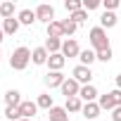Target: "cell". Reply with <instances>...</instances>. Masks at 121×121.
<instances>
[{
  "label": "cell",
  "mask_w": 121,
  "mask_h": 121,
  "mask_svg": "<svg viewBox=\"0 0 121 121\" xmlns=\"http://www.w3.org/2000/svg\"><path fill=\"white\" fill-rule=\"evenodd\" d=\"M3 36H5V31H3V26H0V43H3Z\"/></svg>",
  "instance_id": "35"
},
{
  "label": "cell",
  "mask_w": 121,
  "mask_h": 121,
  "mask_svg": "<svg viewBox=\"0 0 121 121\" xmlns=\"http://www.w3.org/2000/svg\"><path fill=\"white\" fill-rule=\"evenodd\" d=\"M102 3H100V0H83V10L86 12H90V10H97Z\"/></svg>",
  "instance_id": "30"
},
{
  "label": "cell",
  "mask_w": 121,
  "mask_h": 121,
  "mask_svg": "<svg viewBox=\"0 0 121 121\" xmlns=\"http://www.w3.org/2000/svg\"><path fill=\"white\" fill-rule=\"evenodd\" d=\"M19 26H22V24H19L17 17H12V19H3V31L10 33V36H14V33L19 31Z\"/></svg>",
  "instance_id": "17"
},
{
  "label": "cell",
  "mask_w": 121,
  "mask_h": 121,
  "mask_svg": "<svg viewBox=\"0 0 121 121\" xmlns=\"http://www.w3.org/2000/svg\"><path fill=\"white\" fill-rule=\"evenodd\" d=\"M62 36H64L62 22H50L48 24V38H62Z\"/></svg>",
  "instance_id": "19"
},
{
  "label": "cell",
  "mask_w": 121,
  "mask_h": 121,
  "mask_svg": "<svg viewBox=\"0 0 121 121\" xmlns=\"http://www.w3.org/2000/svg\"><path fill=\"white\" fill-rule=\"evenodd\" d=\"M48 114H50V121H69V112L64 107H52Z\"/></svg>",
  "instance_id": "16"
},
{
  "label": "cell",
  "mask_w": 121,
  "mask_h": 121,
  "mask_svg": "<svg viewBox=\"0 0 121 121\" xmlns=\"http://www.w3.org/2000/svg\"><path fill=\"white\" fill-rule=\"evenodd\" d=\"M64 81H67V76H64L62 71H48V74L43 76V83H45L48 88H62Z\"/></svg>",
  "instance_id": "3"
},
{
  "label": "cell",
  "mask_w": 121,
  "mask_h": 121,
  "mask_svg": "<svg viewBox=\"0 0 121 121\" xmlns=\"http://www.w3.org/2000/svg\"><path fill=\"white\" fill-rule=\"evenodd\" d=\"M64 10H67L69 14H74V12L83 10V0H64Z\"/></svg>",
  "instance_id": "25"
},
{
  "label": "cell",
  "mask_w": 121,
  "mask_h": 121,
  "mask_svg": "<svg viewBox=\"0 0 121 121\" xmlns=\"http://www.w3.org/2000/svg\"><path fill=\"white\" fill-rule=\"evenodd\" d=\"M64 64H67V57H64L62 52H55V55H50V59H48L50 71H62V69H64Z\"/></svg>",
  "instance_id": "10"
},
{
  "label": "cell",
  "mask_w": 121,
  "mask_h": 121,
  "mask_svg": "<svg viewBox=\"0 0 121 121\" xmlns=\"http://www.w3.org/2000/svg\"><path fill=\"white\" fill-rule=\"evenodd\" d=\"M29 62H31V50L22 45V48H17V50L12 52V57H10V69L24 71V69L29 67Z\"/></svg>",
  "instance_id": "1"
},
{
  "label": "cell",
  "mask_w": 121,
  "mask_h": 121,
  "mask_svg": "<svg viewBox=\"0 0 121 121\" xmlns=\"http://www.w3.org/2000/svg\"><path fill=\"white\" fill-rule=\"evenodd\" d=\"M97 104H100V109H114V107H116V104H114V97H112L109 93L100 95V97H97Z\"/></svg>",
  "instance_id": "24"
},
{
  "label": "cell",
  "mask_w": 121,
  "mask_h": 121,
  "mask_svg": "<svg viewBox=\"0 0 121 121\" xmlns=\"http://www.w3.org/2000/svg\"><path fill=\"white\" fill-rule=\"evenodd\" d=\"M88 40H90V45H93V50H95V52L112 48V45H109V38H107V31H104L102 26H95V29H90V33H88Z\"/></svg>",
  "instance_id": "2"
},
{
  "label": "cell",
  "mask_w": 121,
  "mask_h": 121,
  "mask_svg": "<svg viewBox=\"0 0 121 121\" xmlns=\"http://www.w3.org/2000/svg\"><path fill=\"white\" fill-rule=\"evenodd\" d=\"M62 95H67V97H78V93H81V83L71 76V78H67L64 83H62Z\"/></svg>",
  "instance_id": "4"
},
{
  "label": "cell",
  "mask_w": 121,
  "mask_h": 121,
  "mask_svg": "<svg viewBox=\"0 0 121 121\" xmlns=\"http://www.w3.org/2000/svg\"><path fill=\"white\" fill-rule=\"evenodd\" d=\"M5 119H10V121H22L19 107H5Z\"/></svg>",
  "instance_id": "26"
},
{
  "label": "cell",
  "mask_w": 121,
  "mask_h": 121,
  "mask_svg": "<svg viewBox=\"0 0 121 121\" xmlns=\"http://www.w3.org/2000/svg\"><path fill=\"white\" fill-rule=\"evenodd\" d=\"M36 19L38 22H45V24H50V22H55V7L52 5H38L36 7Z\"/></svg>",
  "instance_id": "5"
},
{
  "label": "cell",
  "mask_w": 121,
  "mask_h": 121,
  "mask_svg": "<svg viewBox=\"0 0 121 121\" xmlns=\"http://www.w3.org/2000/svg\"><path fill=\"white\" fill-rule=\"evenodd\" d=\"M78 59H81V64H83V67H90L95 59H97V52H95V50H81Z\"/></svg>",
  "instance_id": "21"
},
{
  "label": "cell",
  "mask_w": 121,
  "mask_h": 121,
  "mask_svg": "<svg viewBox=\"0 0 121 121\" xmlns=\"http://www.w3.org/2000/svg\"><path fill=\"white\" fill-rule=\"evenodd\" d=\"M22 102H24V100H22V93H19V90L12 88V90L5 93V107H19Z\"/></svg>",
  "instance_id": "13"
},
{
  "label": "cell",
  "mask_w": 121,
  "mask_h": 121,
  "mask_svg": "<svg viewBox=\"0 0 121 121\" xmlns=\"http://www.w3.org/2000/svg\"><path fill=\"white\" fill-rule=\"evenodd\" d=\"M48 59H50V52L45 50V45L31 50V62H33V64H38V67H40V64H48Z\"/></svg>",
  "instance_id": "9"
},
{
  "label": "cell",
  "mask_w": 121,
  "mask_h": 121,
  "mask_svg": "<svg viewBox=\"0 0 121 121\" xmlns=\"http://www.w3.org/2000/svg\"><path fill=\"white\" fill-rule=\"evenodd\" d=\"M69 19H71L74 24H83V22L88 19V12H86V10H78V12H74V14H69Z\"/></svg>",
  "instance_id": "28"
},
{
  "label": "cell",
  "mask_w": 121,
  "mask_h": 121,
  "mask_svg": "<svg viewBox=\"0 0 121 121\" xmlns=\"http://www.w3.org/2000/svg\"><path fill=\"white\" fill-rule=\"evenodd\" d=\"M36 104H38V109H48V112L55 107V104H52V95H50V93H43V95H38Z\"/></svg>",
  "instance_id": "23"
},
{
  "label": "cell",
  "mask_w": 121,
  "mask_h": 121,
  "mask_svg": "<svg viewBox=\"0 0 121 121\" xmlns=\"http://www.w3.org/2000/svg\"><path fill=\"white\" fill-rule=\"evenodd\" d=\"M78 97L83 100V104H86V102H97L100 93H97V88L90 83V86H81V93H78Z\"/></svg>",
  "instance_id": "7"
},
{
  "label": "cell",
  "mask_w": 121,
  "mask_h": 121,
  "mask_svg": "<svg viewBox=\"0 0 121 121\" xmlns=\"http://www.w3.org/2000/svg\"><path fill=\"white\" fill-rule=\"evenodd\" d=\"M14 12H17V7H14L12 0H5V3L0 5V17H3V19H12Z\"/></svg>",
  "instance_id": "18"
},
{
  "label": "cell",
  "mask_w": 121,
  "mask_h": 121,
  "mask_svg": "<svg viewBox=\"0 0 121 121\" xmlns=\"http://www.w3.org/2000/svg\"><path fill=\"white\" fill-rule=\"evenodd\" d=\"M100 26H102V29H114V26H116V14H114V12H104V14L100 17Z\"/></svg>",
  "instance_id": "22"
},
{
  "label": "cell",
  "mask_w": 121,
  "mask_h": 121,
  "mask_svg": "<svg viewBox=\"0 0 121 121\" xmlns=\"http://www.w3.org/2000/svg\"><path fill=\"white\" fill-rule=\"evenodd\" d=\"M0 59H3V52H0Z\"/></svg>",
  "instance_id": "37"
},
{
  "label": "cell",
  "mask_w": 121,
  "mask_h": 121,
  "mask_svg": "<svg viewBox=\"0 0 121 121\" xmlns=\"http://www.w3.org/2000/svg\"><path fill=\"white\" fill-rule=\"evenodd\" d=\"M74 78H76L81 86H90V81H93V71H90V67L78 64V67L74 69Z\"/></svg>",
  "instance_id": "6"
},
{
  "label": "cell",
  "mask_w": 121,
  "mask_h": 121,
  "mask_svg": "<svg viewBox=\"0 0 121 121\" xmlns=\"http://www.w3.org/2000/svg\"><path fill=\"white\" fill-rule=\"evenodd\" d=\"M102 5H104V12H114L119 7V0H104Z\"/></svg>",
  "instance_id": "31"
},
{
  "label": "cell",
  "mask_w": 121,
  "mask_h": 121,
  "mask_svg": "<svg viewBox=\"0 0 121 121\" xmlns=\"http://www.w3.org/2000/svg\"><path fill=\"white\" fill-rule=\"evenodd\" d=\"M22 121H31V119H22Z\"/></svg>",
  "instance_id": "36"
},
{
  "label": "cell",
  "mask_w": 121,
  "mask_h": 121,
  "mask_svg": "<svg viewBox=\"0 0 121 121\" xmlns=\"http://www.w3.org/2000/svg\"><path fill=\"white\" fill-rule=\"evenodd\" d=\"M64 109H67L69 114H78V112L83 109V100H81V97H67Z\"/></svg>",
  "instance_id": "15"
},
{
  "label": "cell",
  "mask_w": 121,
  "mask_h": 121,
  "mask_svg": "<svg viewBox=\"0 0 121 121\" xmlns=\"http://www.w3.org/2000/svg\"><path fill=\"white\" fill-rule=\"evenodd\" d=\"M62 55H64V57H78V55H81L78 43H76L74 38H67V40L62 43Z\"/></svg>",
  "instance_id": "8"
},
{
  "label": "cell",
  "mask_w": 121,
  "mask_h": 121,
  "mask_svg": "<svg viewBox=\"0 0 121 121\" xmlns=\"http://www.w3.org/2000/svg\"><path fill=\"white\" fill-rule=\"evenodd\" d=\"M17 19H19L22 26H31L33 22H38V19H36V10H22V12L17 14Z\"/></svg>",
  "instance_id": "14"
},
{
  "label": "cell",
  "mask_w": 121,
  "mask_h": 121,
  "mask_svg": "<svg viewBox=\"0 0 121 121\" xmlns=\"http://www.w3.org/2000/svg\"><path fill=\"white\" fill-rule=\"evenodd\" d=\"M112 57H114L112 48H107V50H100V52H97V59H100V62H109Z\"/></svg>",
  "instance_id": "29"
},
{
  "label": "cell",
  "mask_w": 121,
  "mask_h": 121,
  "mask_svg": "<svg viewBox=\"0 0 121 121\" xmlns=\"http://www.w3.org/2000/svg\"><path fill=\"white\" fill-rule=\"evenodd\" d=\"M100 112H102V109H100V104H97V102H86V104H83V109H81V114H83L88 121H95V119L100 116Z\"/></svg>",
  "instance_id": "11"
},
{
  "label": "cell",
  "mask_w": 121,
  "mask_h": 121,
  "mask_svg": "<svg viewBox=\"0 0 121 121\" xmlns=\"http://www.w3.org/2000/svg\"><path fill=\"white\" fill-rule=\"evenodd\" d=\"M62 29H64V36H74L76 29H78V24H74L71 19H62Z\"/></svg>",
  "instance_id": "27"
},
{
  "label": "cell",
  "mask_w": 121,
  "mask_h": 121,
  "mask_svg": "<svg viewBox=\"0 0 121 121\" xmlns=\"http://www.w3.org/2000/svg\"><path fill=\"white\" fill-rule=\"evenodd\" d=\"M109 95L114 97V104H116V107H121V90H119V88H114Z\"/></svg>",
  "instance_id": "32"
},
{
  "label": "cell",
  "mask_w": 121,
  "mask_h": 121,
  "mask_svg": "<svg viewBox=\"0 0 121 121\" xmlns=\"http://www.w3.org/2000/svg\"><path fill=\"white\" fill-rule=\"evenodd\" d=\"M62 38H48L45 40V50L50 52V55H55V52H62Z\"/></svg>",
  "instance_id": "20"
},
{
  "label": "cell",
  "mask_w": 121,
  "mask_h": 121,
  "mask_svg": "<svg viewBox=\"0 0 121 121\" xmlns=\"http://www.w3.org/2000/svg\"><path fill=\"white\" fill-rule=\"evenodd\" d=\"M116 88H119V90H121V74H119V76H116Z\"/></svg>",
  "instance_id": "34"
},
{
  "label": "cell",
  "mask_w": 121,
  "mask_h": 121,
  "mask_svg": "<svg viewBox=\"0 0 121 121\" xmlns=\"http://www.w3.org/2000/svg\"><path fill=\"white\" fill-rule=\"evenodd\" d=\"M19 112H22V119H31V116H36L38 104H36V102H31V100H24V102L19 104Z\"/></svg>",
  "instance_id": "12"
},
{
  "label": "cell",
  "mask_w": 121,
  "mask_h": 121,
  "mask_svg": "<svg viewBox=\"0 0 121 121\" xmlns=\"http://www.w3.org/2000/svg\"><path fill=\"white\" fill-rule=\"evenodd\" d=\"M112 121H121V107H114L112 109Z\"/></svg>",
  "instance_id": "33"
}]
</instances>
